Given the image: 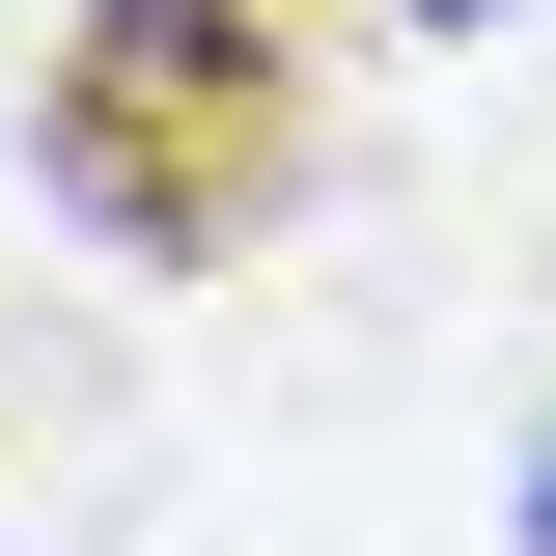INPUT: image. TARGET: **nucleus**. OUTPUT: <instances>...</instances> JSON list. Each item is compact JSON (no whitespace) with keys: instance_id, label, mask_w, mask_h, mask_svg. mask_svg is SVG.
Masks as SVG:
<instances>
[{"instance_id":"f257e3e1","label":"nucleus","mask_w":556,"mask_h":556,"mask_svg":"<svg viewBox=\"0 0 556 556\" xmlns=\"http://www.w3.org/2000/svg\"><path fill=\"white\" fill-rule=\"evenodd\" d=\"M56 195L112 223V251H223V223L278 195V28H251V0H84Z\"/></svg>"},{"instance_id":"f03ea898","label":"nucleus","mask_w":556,"mask_h":556,"mask_svg":"<svg viewBox=\"0 0 556 556\" xmlns=\"http://www.w3.org/2000/svg\"><path fill=\"white\" fill-rule=\"evenodd\" d=\"M529 556H556V445H529Z\"/></svg>"},{"instance_id":"7ed1b4c3","label":"nucleus","mask_w":556,"mask_h":556,"mask_svg":"<svg viewBox=\"0 0 556 556\" xmlns=\"http://www.w3.org/2000/svg\"><path fill=\"white\" fill-rule=\"evenodd\" d=\"M445 28H473V0H445Z\"/></svg>"}]
</instances>
